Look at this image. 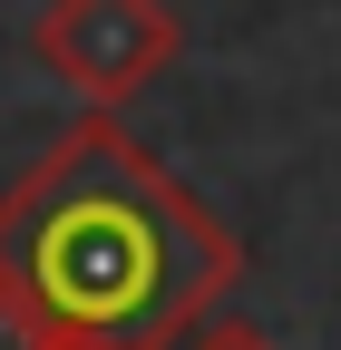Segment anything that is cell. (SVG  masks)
I'll return each mask as SVG.
<instances>
[{
    "label": "cell",
    "mask_w": 341,
    "mask_h": 350,
    "mask_svg": "<svg viewBox=\"0 0 341 350\" xmlns=\"http://www.w3.org/2000/svg\"><path fill=\"white\" fill-rule=\"evenodd\" d=\"M244 243L127 117L88 107L0 185V292L39 350H186Z\"/></svg>",
    "instance_id": "cell-1"
},
{
    "label": "cell",
    "mask_w": 341,
    "mask_h": 350,
    "mask_svg": "<svg viewBox=\"0 0 341 350\" xmlns=\"http://www.w3.org/2000/svg\"><path fill=\"white\" fill-rule=\"evenodd\" d=\"M186 49V20L166 0H49L29 20V59L49 68L78 107H127L166 78V59Z\"/></svg>",
    "instance_id": "cell-2"
},
{
    "label": "cell",
    "mask_w": 341,
    "mask_h": 350,
    "mask_svg": "<svg viewBox=\"0 0 341 350\" xmlns=\"http://www.w3.org/2000/svg\"><path fill=\"white\" fill-rule=\"evenodd\" d=\"M186 350H283L264 321H234V312H215V321H195L186 331Z\"/></svg>",
    "instance_id": "cell-3"
},
{
    "label": "cell",
    "mask_w": 341,
    "mask_h": 350,
    "mask_svg": "<svg viewBox=\"0 0 341 350\" xmlns=\"http://www.w3.org/2000/svg\"><path fill=\"white\" fill-rule=\"evenodd\" d=\"M0 350H39V340H29V321L10 312V292H0Z\"/></svg>",
    "instance_id": "cell-4"
}]
</instances>
